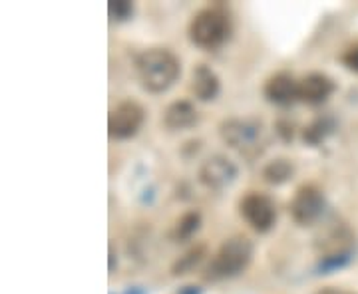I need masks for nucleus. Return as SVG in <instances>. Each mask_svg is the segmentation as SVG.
<instances>
[{"instance_id":"nucleus-15","label":"nucleus","mask_w":358,"mask_h":294,"mask_svg":"<svg viewBox=\"0 0 358 294\" xmlns=\"http://www.w3.org/2000/svg\"><path fill=\"white\" fill-rule=\"evenodd\" d=\"M261 175H263L265 183L277 187V185H282V183L293 179L294 166L287 157H277V159H271L267 166L263 167Z\"/></svg>"},{"instance_id":"nucleus-13","label":"nucleus","mask_w":358,"mask_h":294,"mask_svg":"<svg viewBox=\"0 0 358 294\" xmlns=\"http://www.w3.org/2000/svg\"><path fill=\"white\" fill-rule=\"evenodd\" d=\"M336 129V122L333 115H317L307 128L303 129V141L308 147H319L322 141H327L329 135H333Z\"/></svg>"},{"instance_id":"nucleus-7","label":"nucleus","mask_w":358,"mask_h":294,"mask_svg":"<svg viewBox=\"0 0 358 294\" xmlns=\"http://www.w3.org/2000/svg\"><path fill=\"white\" fill-rule=\"evenodd\" d=\"M145 122V110L136 100H124L115 105L108 117V135L112 140H131Z\"/></svg>"},{"instance_id":"nucleus-14","label":"nucleus","mask_w":358,"mask_h":294,"mask_svg":"<svg viewBox=\"0 0 358 294\" xmlns=\"http://www.w3.org/2000/svg\"><path fill=\"white\" fill-rule=\"evenodd\" d=\"M207 256V244L197 243L189 247L183 255L176 258V263L171 265V277H183L189 274L195 267H199L203 263V258Z\"/></svg>"},{"instance_id":"nucleus-2","label":"nucleus","mask_w":358,"mask_h":294,"mask_svg":"<svg viewBox=\"0 0 358 294\" xmlns=\"http://www.w3.org/2000/svg\"><path fill=\"white\" fill-rule=\"evenodd\" d=\"M136 72L143 90L150 94H164L181 76V62L167 48H148L136 58Z\"/></svg>"},{"instance_id":"nucleus-3","label":"nucleus","mask_w":358,"mask_h":294,"mask_svg":"<svg viewBox=\"0 0 358 294\" xmlns=\"http://www.w3.org/2000/svg\"><path fill=\"white\" fill-rule=\"evenodd\" d=\"M255 244L245 235H233L219 244L215 255L211 256L209 265L203 270L205 282H221L227 279H235L253 260Z\"/></svg>"},{"instance_id":"nucleus-10","label":"nucleus","mask_w":358,"mask_h":294,"mask_svg":"<svg viewBox=\"0 0 358 294\" xmlns=\"http://www.w3.org/2000/svg\"><path fill=\"white\" fill-rule=\"evenodd\" d=\"M336 90V84L331 76L322 72H310L303 80H299V102L307 105L324 103Z\"/></svg>"},{"instance_id":"nucleus-22","label":"nucleus","mask_w":358,"mask_h":294,"mask_svg":"<svg viewBox=\"0 0 358 294\" xmlns=\"http://www.w3.org/2000/svg\"><path fill=\"white\" fill-rule=\"evenodd\" d=\"M315 294H355L350 291H345V288H336V286H322Z\"/></svg>"},{"instance_id":"nucleus-6","label":"nucleus","mask_w":358,"mask_h":294,"mask_svg":"<svg viewBox=\"0 0 358 294\" xmlns=\"http://www.w3.org/2000/svg\"><path fill=\"white\" fill-rule=\"evenodd\" d=\"M239 213L257 233H268L277 223V205L265 193L249 191L243 195L239 201Z\"/></svg>"},{"instance_id":"nucleus-9","label":"nucleus","mask_w":358,"mask_h":294,"mask_svg":"<svg viewBox=\"0 0 358 294\" xmlns=\"http://www.w3.org/2000/svg\"><path fill=\"white\" fill-rule=\"evenodd\" d=\"M263 96L273 105L289 108L299 100V80H294L293 74L289 72H277L267 78L263 86Z\"/></svg>"},{"instance_id":"nucleus-11","label":"nucleus","mask_w":358,"mask_h":294,"mask_svg":"<svg viewBox=\"0 0 358 294\" xmlns=\"http://www.w3.org/2000/svg\"><path fill=\"white\" fill-rule=\"evenodd\" d=\"M192 91L199 102H213L221 91V82L215 70L207 64H197L192 74Z\"/></svg>"},{"instance_id":"nucleus-16","label":"nucleus","mask_w":358,"mask_h":294,"mask_svg":"<svg viewBox=\"0 0 358 294\" xmlns=\"http://www.w3.org/2000/svg\"><path fill=\"white\" fill-rule=\"evenodd\" d=\"M201 213L197 211V209H192V211H185L181 217L176 221V225H173V229H171V239L176 241V243H185V241H189L193 235L199 230L201 227Z\"/></svg>"},{"instance_id":"nucleus-17","label":"nucleus","mask_w":358,"mask_h":294,"mask_svg":"<svg viewBox=\"0 0 358 294\" xmlns=\"http://www.w3.org/2000/svg\"><path fill=\"white\" fill-rule=\"evenodd\" d=\"M108 14L112 22H128L134 16V2L129 0H112L108 4Z\"/></svg>"},{"instance_id":"nucleus-8","label":"nucleus","mask_w":358,"mask_h":294,"mask_svg":"<svg viewBox=\"0 0 358 294\" xmlns=\"http://www.w3.org/2000/svg\"><path fill=\"white\" fill-rule=\"evenodd\" d=\"M239 169L231 161L227 155H211L207 157L201 167H199V183L209 191H223L227 189L233 181L237 179Z\"/></svg>"},{"instance_id":"nucleus-21","label":"nucleus","mask_w":358,"mask_h":294,"mask_svg":"<svg viewBox=\"0 0 358 294\" xmlns=\"http://www.w3.org/2000/svg\"><path fill=\"white\" fill-rule=\"evenodd\" d=\"M176 294H203L201 291V286H195V284H185V286H181L176 291Z\"/></svg>"},{"instance_id":"nucleus-12","label":"nucleus","mask_w":358,"mask_h":294,"mask_svg":"<svg viewBox=\"0 0 358 294\" xmlns=\"http://www.w3.org/2000/svg\"><path fill=\"white\" fill-rule=\"evenodd\" d=\"M197 122H199V114L189 100H176L164 112V126L171 131L192 129Z\"/></svg>"},{"instance_id":"nucleus-19","label":"nucleus","mask_w":358,"mask_h":294,"mask_svg":"<svg viewBox=\"0 0 358 294\" xmlns=\"http://www.w3.org/2000/svg\"><path fill=\"white\" fill-rule=\"evenodd\" d=\"M275 129H277V133H279V138H281L282 141H293L294 138L293 122H289V119H279V122H277V126H275Z\"/></svg>"},{"instance_id":"nucleus-24","label":"nucleus","mask_w":358,"mask_h":294,"mask_svg":"<svg viewBox=\"0 0 358 294\" xmlns=\"http://www.w3.org/2000/svg\"><path fill=\"white\" fill-rule=\"evenodd\" d=\"M124 294H145V291L140 288V286H134V288H128Z\"/></svg>"},{"instance_id":"nucleus-5","label":"nucleus","mask_w":358,"mask_h":294,"mask_svg":"<svg viewBox=\"0 0 358 294\" xmlns=\"http://www.w3.org/2000/svg\"><path fill=\"white\" fill-rule=\"evenodd\" d=\"M327 209V197L315 183H303L289 203L291 219L299 227H310L315 225Z\"/></svg>"},{"instance_id":"nucleus-4","label":"nucleus","mask_w":358,"mask_h":294,"mask_svg":"<svg viewBox=\"0 0 358 294\" xmlns=\"http://www.w3.org/2000/svg\"><path fill=\"white\" fill-rule=\"evenodd\" d=\"M219 135L231 149L239 152L249 159L261 155L263 149L267 147L265 124L261 119H257V117H229V119H223L221 126H219Z\"/></svg>"},{"instance_id":"nucleus-23","label":"nucleus","mask_w":358,"mask_h":294,"mask_svg":"<svg viewBox=\"0 0 358 294\" xmlns=\"http://www.w3.org/2000/svg\"><path fill=\"white\" fill-rule=\"evenodd\" d=\"M115 265H117V258H115V249H114V244L110 243V272H114Z\"/></svg>"},{"instance_id":"nucleus-1","label":"nucleus","mask_w":358,"mask_h":294,"mask_svg":"<svg viewBox=\"0 0 358 294\" xmlns=\"http://www.w3.org/2000/svg\"><path fill=\"white\" fill-rule=\"evenodd\" d=\"M187 34L193 46L199 50H219L225 42H229L233 34V18L227 6L209 4L193 14Z\"/></svg>"},{"instance_id":"nucleus-18","label":"nucleus","mask_w":358,"mask_h":294,"mask_svg":"<svg viewBox=\"0 0 358 294\" xmlns=\"http://www.w3.org/2000/svg\"><path fill=\"white\" fill-rule=\"evenodd\" d=\"M350 255H352V253L320 256L319 267H317V269H319L322 274H329V272H333V270L343 269V267H346V265H348V260H350Z\"/></svg>"},{"instance_id":"nucleus-20","label":"nucleus","mask_w":358,"mask_h":294,"mask_svg":"<svg viewBox=\"0 0 358 294\" xmlns=\"http://www.w3.org/2000/svg\"><path fill=\"white\" fill-rule=\"evenodd\" d=\"M343 64H345L348 70H352V72H357L358 74V44L350 46V48L343 54Z\"/></svg>"}]
</instances>
